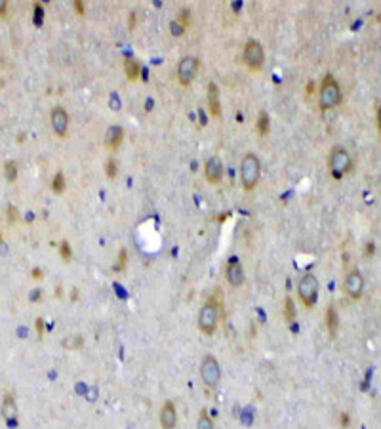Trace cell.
Here are the masks:
<instances>
[{
	"label": "cell",
	"mask_w": 381,
	"mask_h": 429,
	"mask_svg": "<svg viewBox=\"0 0 381 429\" xmlns=\"http://www.w3.org/2000/svg\"><path fill=\"white\" fill-rule=\"evenodd\" d=\"M128 25H130V29H134V25H136V14H132V15H130V21H128Z\"/></svg>",
	"instance_id": "obj_40"
},
{
	"label": "cell",
	"mask_w": 381,
	"mask_h": 429,
	"mask_svg": "<svg viewBox=\"0 0 381 429\" xmlns=\"http://www.w3.org/2000/svg\"><path fill=\"white\" fill-rule=\"evenodd\" d=\"M196 73H198V59L185 56L177 65V80L181 86H191V82L196 79Z\"/></svg>",
	"instance_id": "obj_8"
},
{
	"label": "cell",
	"mask_w": 381,
	"mask_h": 429,
	"mask_svg": "<svg viewBox=\"0 0 381 429\" xmlns=\"http://www.w3.org/2000/svg\"><path fill=\"white\" fill-rule=\"evenodd\" d=\"M105 172H107L109 180H115L116 175H118V160H116L115 157H109V159H107V164H105Z\"/></svg>",
	"instance_id": "obj_24"
},
{
	"label": "cell",
	"mask_w": 381,
	"mask_h": 429,
	"mask_svg": "<svg viewBox=\"0 0 381 429\" xmlns=\"http://www.w3.org/2000/svg\"><path fill=\"white\" fill-rule=\"evenodd\" d=\"M50 189H52V193H54V195H63L65 189H67V182H65V174H63V172H58V174L54 175Z\"/></svg>",
	"instance_id": "obj_19"
},
{
	"label": "cell",
	"mask_w": 381,
	"mask_h": 429,
	"mask_svg": "<svg viewBox=\"0 0 381 429\" xmlns=\"http://www.w3.org/2000/svg\"><path fill=\"white\" fill-rule=\"evenodd\" d=\"M374 254H375V244L374 242H368L366 248H364V256H366V258H372Z\"/></svg>",
	"instance_id": "obj_33"
},
{
	"label": "cell",
	"mask_w": 381,
	"mask_h": 429,
	"mask_svg": "<svg viewBox=\"0 0 381 429\" xmlns=\"http://www.w3.org/2000/svg\"><path fill=\"white\" fill-rule=\"evenodd\" d=\"M6 219H8V223H15V221L19 219V210H17L15 206H8L6 208Z\"/></svg>",
	"instance_id": "obj_29"
},
{
	"label": "cell",
	"mask_w": 381,
	"mask_h": 429,
	"mask_svg": "<svg viewBox=\"0 0 381 429\" xmlns=\"http://www.w3.org/2000/svg\"><path fill=\"white\" fill-rule=\"evenodd\" d=\"M324 319H326L328 336H330L332 340H336V338H338V330H339V315H338V311H336V307L328 306V309H326V315H324Z\"/></svg>",
	"instance_id": "obj_17"
},
{
	"label": "cell",
	"mask_w": 381,
	"mask_h": 429,
	"mask_svg": "<svg viewBox=\"0 0 381 429\" xmlns=\"http://www.w3.org/2000/svg\"><path fill=\"white\" fill-rule=\"evenodd\" d=\"M124 141V128L118 124H111L105 132V147L111 153H116Z\"/></svg>",
	"instance_id": "obj_13"
},
{
	"label": "cell",
	"mask_w": 381,
	"mask_h": 429,
	"mask_svg": "<svg viewBox=\"0 0 381 429\" xmlns=\"http://www.w3.org/2000/svg\"><path fill=\"white\" fill-rule=\"evenodd\" d=\"M4 178L10 183H14L17 180V162L15 160H6L4 162Z\"/></svg>",
	"instance_id": "obj_21"
},
{
	"label": "cell",
	"mask_w": 381,
	"mask_h": 429,
	"mask_svg": "<svg viewBox=\"0 0 381 429\" xmlns=\"http://www.w3.org/2000/svg\"><path fill=\"white\" fill-rule=\"evenodd\" d=\"M375 122H377V128L381 132V105H377V109H375Z\"/></svg>",
	"instance_id": "obj_38"
},
{
	"label": "cell",
	"mask_w": 381,
	"mask_h": 429,
	"mask_svg": "<svg viewBox=\"0 0 381 429\" xmlns=\"http://www.w3.org/2000/svg\"><path fill=\"white\" fill-rule=\"evenodd\" d=\"M221 307H223V299L219 301L217 296H212L200 307V313H198V330H200L202 334L206 336L216 334L217 324H219V317H221Z\"/></svg>",
	"instance_id": "obj_1"
},
{
	"label": "cell",
	"mask_w": 381,
	"mask_h": 429,
	"mask_svg": "<svg viewBox=\"0 0 381 429\" xmlns=\"http://www.w3.org/2000/svg\"><path fill=\"white\" fill-rule=\"evenodd\" d=\"M318 290H320V286H318V279L313 275V273H305V275L299 279V283H297V294H299V299H301V304L307 307V309H313V307L317 306Z\"/></svg>",
	"instance_id": "obj_5"
},
{
	"label": "cell",
	"mask_w": 381,
	"mask_h": 429,
	"mask_svg": "<svg viewBox=\"0 0 381 429\" xmlns=\"http://www.w3.org/2000/svg\"><path fill=\"white\" fill-rule=\"evenodd\" d=\"M74 10L79 12V15H84V14H86V8H84V4H82L80 0H74Z\"/></svg>",
	"instance_id": "obj_34"
},
{
	"label": "cell",
	"mask_w": 381,
	"mask_h": 429,
	"mask_svg": "<svg viewBox=\"0 0 381 429\" xmlns=\"http://www.w3.org/2000/svg\"><path fill=\"white\" fill-rule=\"evenodd\" d=\"M196 429H216L214 420L210 418L206 410H200V414H198V422H196Z\"/></svg>",
	"instance_id": "obj_23"
},
{
	"label": "cell",
	"mask_w": 381,
	"mask_h": 429,
	"mask_svg": "<svg viewBox=\"0 0 381 429\" xmlns=\"http://www.w3.org/2000/svg\"><path fill=\"white\" fill-rule=\"evenodd\" d=\"M295 317H297L295 304H294V299L288 296V298L284 299V319H286V322H294Z\"/></svg>",
	"instance_id": "obj_22"
},
{
	"label": "cell",
	"mask_w": 381,
	"mask_h": 429,
	"mask_svg": "<svg viewBox=\"0 0 381 429\" xmlns=\"http://www.w3.org/2000/svg\"><path fill=\"white\" fill-rule=\"evenodd\" d=\"M311 92H315V84H313V82L307 84V95H311Z\"/></svg>",
	"instance_id": "obj_41"
},
{
	"label": "cell",
	"mask_w": 381,
	"mask_h": 429,
	"mask_svg": "<svg viewBox=\"0 0 381 429\" xmlns=\"http://www.w3.org/2000/svg\"><path fill=\"white\" fill-rule=\"evenodd\" d=\"M31 275H33V279H35V281H42V279H44V271L42 269H36V267H35Z\"/></svg>",
	"instance_id": "obj_37"
},
{
	"label": "cell",
	"mask_w": 381,
	"mask_h": 429,
	"mask_svg": "<svg viewBox=\"0 0 381 429\" xmlns=\"http://www.w3.org/2000/svg\"><path fill=\"white\" fill-rule=\"evenodd\" d=\"M139 71H141V67H139V63H137L136 59H128L126 63H124V73H126V77H128V80H137V77H139Z\"/></svg>",
	"instance_id": "obj_20"
},
{
	"label": "cell",
	"mask_w": 381,
	"mask_h": 429,
	"mask_svg": "<svg viewBox=\"0 0 381 429\" xmlns=\"http://www.w3.org/2000/svg\"><path fill=\"white\" fill-rule=\"evenodd\" d=\"M244 63L248 65L250 71H253V73H258V71L263 69V63H265V52H263V46H261L258 40H253V38H250L244 46Z\"/></svg>",
	"instance_id": "obj_7"
},
{
	"label": "cell",
	"mask_w": 381,
	"mask_h": 429,
	"mask_svg": "<svg viewBox=\"0 0 381 429\" xmlns=\"http://www.w3.org/2000/svg\"><path fill=\"white\" fill-rule=\"evenodd\" d=\"M8 250H6V242H4V240H2V235H0V254L4 256L6 254Z\"/></svg>",
	"instance_id": "obj_39"
},
{
	"label": "cell",
	"mask_w": 381,
	"mask_h": 429,
	"mask_svg": "<svg viewBox=\"0 0 381 429\" xmlns=\"http://www.w3.org/2000/svg\"><path fill=\"white\" fill-rule=\"evenodd\" d=\"M82 345V338L80 336H74L72 340H65L63 342V347H69V349H72V347H80Z\"/></svg>",
	"instance_id": "obj_30"
},
{
	"label": "cell",
	"mask_w": 381,
	"mask_h": 429,
	"mask_svg": "<svg viewBox=\"0 0 381 429\" xmlns=\"http://www.w3.org/2000/svg\"><path fill=\"white\" fill-rule=\"evenodd\" d=\"M33 23H35L36 27H42L44 23V6L40 2H36L35 6H33Z\"/></svg>",
	"instance_id": "obj_25"
},
{
	"label": "cell",
	"mask_w": 381,
	"mask_h": 429,
	"mask_svg": "<svg viewBox=\"0 0 381 429\" xmlns=\"http://www.w3.org/2000/svg\"><path fill=\"white\" fill-rule=\"evenodd\" d=\"M343 99V94H341V88H339L338 80L334 79L332 74H326L322 79V84H320V92H318V105L322 111L334 109L338 107L339 103Z\"/></svg>",
	"instance_id": "obj_2"
},
{
	"label": "cell",
	"mask_w": 381,
	"mask_h": 429,
	"mask_svg": "<svg viewBox=\"0 0 381 429\" xmlns=\"http://www.w3.org/2000/svg\"><path fill=\"white\" fill-rule=\"evenodd\" d=\"M328 168H330V174L334 175L336 180H341L343 175L351 172L352 160L345 147H341V145L332 147L330 155H328Z\"/></svg>",
	"instance_id": "obj_4"
},
{
	"label": "cell",
	"mask_w": 381,
	"mask_h": 429,
	"mask_svg": "<svg viewBox=\"0 0 381 429\" xmlns=\"http://www.w3.org/2000/svg\"><path fill=\"white\" fill-rule=\"evenodd\" d=\"M35 328H36V336H38V340H42V336H44V319H38L35 320Z\"/></svg>",
	"instance_id": "obj_32"
},
{
	"label": "cell",
	"mask_w": 381,
	"mask_h": 429,
	"mask_svg": "<svg viewBox=\"0 0 381 429\" xmlns=\"http://www.w3.org/2000/svg\"><path fill=\"white\" fill-rule=\"evenodd\" d=\"M160 425L162 429H175L177 425V408L172 400H166L160 408Z\"/></svg>",
	"instance_id": "obj_15"
},
{
	"label": "cell",
	"mask_w": 381,
	"mask_h": 429,
	"mask_svg": "<svg viewBox=\"0 0 381 429\" xmlns=\"http://www.w3.org/2000/svg\"><path fill=\"white\" fill-rule=\"evenodd\" d=\"M339 423H341V427H343V429L349 427V414H347V412H343V414H341V418H339Z\"/></svg>",
	"instance_id": "obj_36"
},
{
	"label": "cell",
	"mask_w": 381,
	"mask_h": 429,
	"mask_svg": "<svg viewBox=\"0 0 381 429\" xmlns=\"http://www.w3.org/2000/svg\"><path fill=\"white\" fill-rule=\"evenodd\" d=\"M59 254H61V260L63 262H71L72 260V248H71V244L67 242V240H63L61 244H59Z\"/></svg>",
	"instance_id": "obj_26"
},
{
	"label": "cell",
	"mask_w": 381,
	"mask_h": 429,
	"mask_svg": "<svg viewBox=\"0 0 381 429\" xmlns=\"http://www.w3.org/2000/svg\"><path fill=\"white\" fill-rule=\"evenodd\" d=\"M50 122H52V130L58 138H67L69 134V115L63 107H54L50 113Z\"/></svg>",
	"instance_id": "obj_10"
},
{
	"label": "cell",
	"mask_w": 381,
	"mask_h": 429,
	"mask_svg": "<svg viewBox=\"0 0 381 429\" xmlns=\"http://www.w3.org/2000/svg\"><path fill=\"white\" fill-rule=\"evenodd\" d=\"M8 15V2L6 0H0V17H6Z\"/></svg>",
	"instance_id": "obj_35"
},
{
	"label": "cell",
	"mask_w": 381,
	"mask_h": 429,
	"mask_svg": "<svg viewBox=\"0 0 381 429\" xmlns=\"http://www.w3.org/2000/svg\"><path fill=\"white\" fill-rule=\"evenodd\" d=\"M225 279L233 288H240L244 284V267L237 256H231L225 265Z\"/></svg>",
	"instance_id": "obj_9"
},
{
	"label": "cell",
	"mask_w": 381,
	"mask_h": 429,
	"mask_svg": "<svg viewBox=\"0 0 381 429\" xmlns=\"http://www.w3.org/2000/svg\"><path fill=\"white\" fill-rule=\"evenodd\" d=\"M204 175H206V180H208V183H212V185H217V183L223 180V162L219 157H210L206 162H204Z\"/></svg>",
	"instance_id": "obj_12"
},
{
	"label": "cell",
	"mask_w": 381,
	"mask_h": 429,
	"mask_svg": "<svg viewBox=\"0 0 381 429\" xmlns=\"http://www.w3.org/2000/svg\"><path fill=\"white\" fill-rule=\"evenodd\" d=\"M259 178H261V164H259L258 155L246 153L240 162V180L244 185V191H253L258 187Z\"/></svg>",
	"instance_id": "obj_3"
},
{
	"label": "cell",
	"mask_w": 381,
	"mask_h": 429,
	"mask_svg": "<svg viewBox=\"0 0 381 429\" xmlns=\"http://www.w3.org/2000/svg\"><path fill=\"white\" fill-rule=\"evenodd\" d=\"M0 412H2V418H4L6 425H12V427L17 425V405H15L14 395H10V393L4 395V400H2Z\"/></svg>",
	"instance_id": "obj_14"
},
{
	"label": "cell",
	"mask_w": 381,
	"mask_h": 429,
	"mask_svg": "<svg viewBox=\"0 0 381 429\" xmlns=\"http://www.w3.org/2000/svg\"><path fill=\"white\" fill-rule=\"evenodd\" d=\"M208 107L216 118L221 117V94H219V88L216 82L208 84Z\"/></svg>",
	"instance_id": "obj_16"
},
{
	"label": "cell",
	"mask_w": 381,
	"mask_h": 429,
	"mask_svg": "<svg viewBox=\"0 0 381 429\" xmlns=\"http://www.w3.org/2000/svg\"><path fill=\"white\" fill-rule=\"evenodd\" d=\"M170 33H172L173 37H181V35L185 33V29H183V27H181L177 21H172V23H170Z\"/></svg>",
	"instance_id": "obj_31"
},
{
	"label": "cell",
	"mask_w": 381,
	"mask_h": 429,
	"mask_svg": "<svg viewBox=\"0 0 381 429\" xmlns=\"http://www.w3.org/2000/svg\"><path fill=\"white\" fill-rule=\"evenodd\" d=\"M256 128H258V134L261 138L269 136V132H271V118H269V113H267V111H259Z\"/></svg>",
	"instance_id": "obj_18"
},
{
	"label": "cell",
	"mask_w": 381,
	"mask_h": 429,
	"mask_svg": "<svg viewBox=\"0 0 381 429\" xmlns=\"http://www.w3.org/2000/svg\"><path fill=\"white\" fill-rule=\"evenodd\" d=\"M345 292L352 299H359L364 292V276L359 269H351L345 275Z\"/></svg>",
	"instance_id": "obj_11"
},
{
	"label": "cell",
	"mask_w": 381,
	"mask_h": 429,
	"mask_svg": "<svg viewBox=\"0 0 381 429\" xmlns=\"http://www.w3.org/2000/svg\"><path fill=\"white\" fill-rule=\"evenodd\" d=\"M116 265H115V271H120V273H124L126 271V265H128V252H126V248H122L120 252H118V260H116Z\"/></svg>",
	"instance_id": "obj_27"
},
{
	"label": "cell",
	"mask_w": 381,
	"mask_h": 429,
	"mask_svg": "<svg viewBox=\"0 0 381 429\" xmlns=\"http://www.w3.org/2000/svg\"><path fill=\"white\" fill-rule=\"evenodd\" d=\"M175 21L180 23L183 29H187L189 25H191V12H189L187 8H185V10H181V12H180V17H177Z\"/></svg>",
	"instance_id": "obj_28"
},
{
	"label": "cell",
	"mask_w": 381,
	"mask_h": 429,
	"mask_svg": "<svg viewBox=\"0 0 381 429\" xmlns=\"http://www.w3.org/2000/svg\"><path fill=\"white\" fill-rule=\"evenodd\" d=\"M200 378L204 386L216 389L221 382V366L214 355H204L200 361Z\"/></svg>",
	"instance_id": "obj_6"
}]
</instances>
